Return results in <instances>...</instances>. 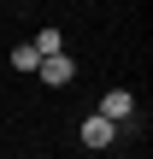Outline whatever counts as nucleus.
Instances as JSON below:
<instances>
[{"mask_svg": "<svg viewBox=\"0 0 153 159\" xmlns=\"http://www.w3.org/2000/svg\"><path fill=\"white\" fill-rule=\"evenodd\" d=\"M29 47H35V59H59V53H65V35H59V30H41Z\"/></svg>", "mask_w": 153, "mask_h": 159, "instance_id": "4", "label": "nucleus"}, {"mask_svg": "<svg viewBox=\"0 0 153 159\" xmlns=\"http://www.w3.org/2000/svg\"><path fill=\"white\" fill-rule=\"evenodd\" d=\"M112 142H118V130H112L106 118H94V112H88V118H83V148H94V153H100V148H112Z\"/></svg>", "mask_w": 153, "mask_h": 159, "instance_id": "3", "label": "nucleus"}, {"mask_svg": "<svg viewBox=\"0 0 153 159\" xmlns=\"http://www.w3.org/2000/svg\"><path fill=\"white\" fill-rule=\"evenodd\" d=\"M35 65H41V59H35V47H29V41H24V47H12V71H35Z\"/></svg>", "mask_w": 153, "mask_h": 159, "instance_id": "5", "label": "nucleus"}, {"mask_svg": "<svg viewBox=\"0 0 153 159\" xmlns=\"http://www.w3.org/2000/svg\"><path fill=\"white\" fill-rule=\"evenodd\" d=\"M35 77H41L47 89H65V83L77 77V59H71V53H59V59H41V65H35Z\"/></svg>", "mask_w": 153, "mask_h": 159, "instance_id": "2", "label": "nucleus"}, {"mask_svg": "<svg viewBox=\"0 0 153 159\" xmlns=\"http://www.w3.org/2000/svg\"><path fill=\"white\" fill-rule=\"evenodd\" d=\"M94 118H106L112 130H118V124H130V118H136V94H130V89H106V100L94 106Z\"/></svg>", "mask_w": 153, "mask_h": 159, "instance_id": "1", "label": "nucleus"}]
</instances>
